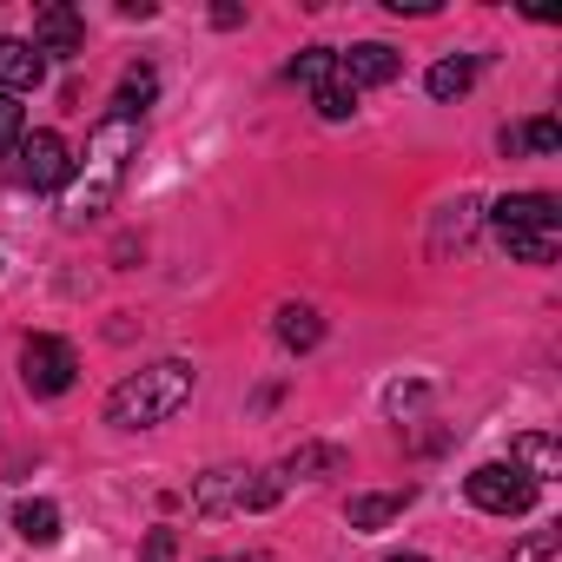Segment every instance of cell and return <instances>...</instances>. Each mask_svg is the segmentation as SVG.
Returning a JSON list of instances; mask_svg holds the SVG:
<instances>
[{
  "mask_svg": "<svg viewBox=\"0 0 562 562\" xmlns=\"http://www.w3.org/2000/svg\"><path fill=\"white\" fill-rule=\"evenodd\" d=\"M139 153V126L133 120H100L93 126V146H87V166L67 179V218H100L113 199H120V186H126V159Z\"/></svg>",
  "mask_w": 562,
  "mask_h": 562,
  "instance_id": "6da1fadb",
  "label": "cell"
},
{
  "mask_svg": "<svg viewBox=\"0 0 562 562\" xmlns=\"http://www.w3.org/2000/svg\"><path fill=\"white\" fill-rule=\"evenodd\" d=\"M186 397H192V364L166 358V364H146V371H133V378L113 384V397H106V424H113V430H153V424L179 417Z\"/></svg>",
  "mask_w": 562,
  "mask_h": 562,
  "instance_id": "7a4b0ae2",
  "label": "cell"
},
{
  "mask_svg": "<svg viewBox=\"0 0 562 562\" xmlns=\"http://www.w3.org/2000/svg\"><path fill=\"white\" fill-rule=\"evenodd\" d=\"M470 503L483 509V516H529L536 509V483L516 470V463H483V470H470Z\"/></svg>",
  "mask_w": 562,
  "mask_h": 562,
  "instance_id": "3957f363",
  "label": "cell"
},
{
  "mask_svg": "<svg viewBox=\"0 0 562 562\" xmlns=\"http://www.w3.org/2000/svg\"><path fill=\"white\" fill-rule=\"evenodd\" d=\"M21 378H27V391L34 397H60V391H74V378H80V358H74V345L67 338H27V351H21Z\"/></svg>",
  "mask_w": 562,
  "mask_h": 562,
  "instance_id": "277c9868",
  "label": "cell"
},
{
  "mask_svg": "<svg viewBox=\"0 0 562 562\" xmlns=\"http://www.w3.org/2000/svg\"><path fill=\"white\" fill-rule=\"evenodd\" d=\"M21 179H27L34 192H60V186L74 179L67 139H60V133H27V139H21Z\"/></svg>",
  "mask_w": 562,
  "mask_h": 562,
  "instance_id": "5b68a950",
  "label": "cell"
},
{
  "mask_svg": "<svg viewBox=\"0 0 562 562\" xmlns=\"http://www.w3.org/2000/svg\"><path fill=\"white\" fill-rule=\"evenodd\" d=\"M490 225L496 232H562V205L549 192H509V199H496Z\"/></svg>",
  "mask_w": 562,
  "mask_h": 562,
  "instance_id": "8992f818",
  "label": "cell"
},
{
  "mask_svg": "<svg viewBox=\"0 0 562 562\" xmlns=\"http://www.w3.org/2000/svg\"><path fill=\"white\" fill-rule=\"evenodd\" d=\"M404 74V60H397V47H384V41H364V47H351V54H338V80L358 93V87H391Z\"/></svg>",
  "mask_w": 562,
  "mask_h": 562,
  "instance_id": "52a82bcc",
  "label": "cell"
},
{
  "mask_svg": "<svg viewBox=\"0 0 562 562\" xmlns=\"http://www.w3.org/2000/svg\"><path fill=\"white\" fill-rule=\"evenodd\" d=\"M80 41H87V21H80V8H41L34 14V54H80Z\"/></svg>",
  "mask_w": 562,
  "mask_h": 562,
  "instance_id": "ba28073f",
  "label": "cell"
},
{
  "mask_svg": "<svg viewBox=\"0 0 562 562\" xmlns=\"http://www.w3.org/2000/svg\"><path fill=\"white\" fill-rule=\"evenodd\" d=\"M41 74H47V60L34 54V41H0V87H8V93L41 87Z\"/></svg>",
  "mask_w": 562,
  "mask_h": 562,
  "instance_id": "9c48e42d",
  "label": "cell"
},
{
  "mask_svg": "<svg viewBox=\"0 0 562 562\" xmlns=\"http://www.w3.org/2000/svg\"><path fill=\"white\" fill-rule=\"evenodd\" d=\"M509 463H516V470H522V476H529L536 490H542L549 476H562V450H555V443H549L542 430H529V437H516V450H509Z\"/></svg>",
  "mask_w": 562,
  "mask_h": 562,
  "instance_id": "30bf717a",
  "label": "cell"
},
{
  "mask_svg": "<svg viewBox=\"0 0 562 562\" xmlns=\"http://www.w3.org/2000/svg\"><path fill=\"white\" fill-rule=\"evenodd\" d=\"M318 338H325V325H318L312 305H285V312H278V345H285V351H312Z\"/></svg>",
  "mask_w": 562,
  "mask_h": 562,
  "instance_id": "8fae6325",
  "label": "cell"
},
{
  "mask_svg": "<svg viewBox=\"0 0 562 562\" xmlns=\"http://www.w3.org/2000/svg\"><path fill=\"white\" fill-rule=\"evenodd\" d=\"M14 529H21L27 542H54V536H60V509H54L47 496H27V503H14Z\"/></svg>",
  "mask_w": 562,
  "mask_h": 562,
  "instance_id": "7c38bea8",
  "label": "cell"
},
{
  "mask_svg": "<svg viewBox=\"0 0 562 562\" xmlns=\"http://www.w3.org/2000/svg\"><path fill=\"white\" fill-rule=\"evenodd\" d=\"M470 80H476V60H470V54H450V60L430 67V93H437V100H463Z\"/></svg>",
  "mask_w": 562,
  "mask_h": 562,
  "instance_id": "4fadbf2b",
  "label": "cell"
},
{
  "mask_svg": "<svg viewBox=\"0 0 562 562\" xmlns=\"http://www.w3.org/2000/svg\"><path fill=\"white\" fill-rule=\"evenodd\" d=\"M496 245H503L509 258H522V265H549L555 245H562V232H496Z\"/></svg>",
  "mask_w": 562,
  "mask_h": 562,
  "instance_id": "5bb4252c",
  "label": "cell"
},
{
  "mask_svg": "<svg viewBox=\"0 0 562 562\" xmlns=\"http://www.w3.org/2000/svg\"><path fill=\"white\" fill-rule=\"evenodd\" d=\"M292 80L312 87V93H325V87L338 80V54H331V47H305V54L292 60Z\"/></svg>",
  "mask_w": 562,
  "mask_h": 562,
  "instance_id": "9a60e30c",
  "label": "cell"
},
{
  "mask_svg": "<svg viewBox=\"0 0 562 562\" xmlns=\"http://www.w3.org/2000/svg\"><path fill=\"white\" fill-rule=\"evenodd\" d=\"M153 93H159L153 67H126V80H120V93H113V120H133V113H139Z\"/></svg>",
  "mask_w": 562,
  "mask_h": 562,
  "instance_id": "2e32d148",
  "label": "cell"
},
{
  "mask_svg": "<svg viewBox=\"0 0 562 562\" xmlns=\"http://www.w3.org/2000/svg\"><path fill=\"white\" fill-rule=\"evenodd\" d=\"M411 503V490H384V496H351V529H378V522H391L397 509Z\"/></svg>",
  "mask_w": 562,
  "mask_h": 562,
  "instance_id": "e0dca14e",
  "label": "cell"
},
{
  "mask_svg": "<svg viewBox=\"0 0 562 562\" xmlns=\"http://www.w3.org/2000/svg\"><path fill=\"white\" fill-rule=\"evenodd\" d=\"M21 139H27V113H21L14 93H0V159L21 153Z\"/></svg>",
  "mask_w": 562,
  "mask_h": 562,
  "instance_id": "ac0fdd59",
  "label": "cell"
},
{
  "mask_svg": "<svg viewBox=\"0 0 562 562\" xmlns=\"http://www.w3.org/2000/svg\"><path fill=\"white\" fill-rule=\"evenodd\" d=\"M516 139H522L529 153H555V146H562V126H555V120L542 113V120H529V126H516Z\"/></svg>",
  "mask_w": 562,
  "mask_h": 562,
  "instance_id": "d6986e66",
  "label": "cell"
},
{
  "mask_svg": "<svg viewBox=\"0 0 562 562\" xmlns=\"http://www.w3.org/2000/svg\"><path fill=\"white\" fill-rule=\"evenodd\" d=\"M555 549H562V529H536L529 542H516V549H509V562H549Z\"/></svg>",
  "mask_w": 562,
  "mask_h": 562,
  "instance_id": "ffe728a7",
  "label": "cell"
},
{
  "mask_svg": "<svg viewBox=\"0 0 562 562\" xmlns=\"http://www.w3.org/2000/svg\"><path fill=\"white\" fill-rule=\"evenodd\" d=\"M318 113H325V120H351V113H358V93H351L345 80H331V87L318 93Z\"/></svg>",
  "mask_w": 562,
  "mask_h": 562,
  "instance_id": "44dd1931",
  "label": "cell"
},
{
  "mask_svg": "<svg viewBox=\"0 0 562 562\" xmlns=\"http://www.w3.org/2000/svg\"><path fill=\"white\" fill-rule=\"evenodd\" d=\"M338 463H345L338 450H325V443H312V450H292V463H285V470H292V476H305V470H338Z\"/></svg>",
  "mask_w": 562,
  "mask_h": 562,
  "instance_id": "7402d4cb",
  "label": "cell"
},
{
  "mask_svg": "<svg viewBox=\"0 0 562 562\" xmlns=\"http://www.w3.org/2000/svg\"><path fill=\"white\" fill-rule=\"evenodd\" d=\"M146 562H172V529H153V542H146Z\"/></svg>",
  "mask_w": 562,
  "mask_h": 562,
  "instance_id": "603a6c76",
  "label": "cell"
},
{
  "mask_svg": "<svg viewBox=\"0 0 562 562\" xmlns=\"http://www.w3.org/2000/svg\"><path fill=\"white\" fill-rule=\"evenodd\" d=\"M218 562H265V555H218Z\"/></svg>",
  "mask_w": 562,
  "mask_h": 562,
  "instance_id": "cb8c5ba5",
  "label": "cell"
},
{
  "mask_svg": "<svg viewBox=\"0 0 562 562\" xmlns=\"http://www.w3.org/2000/svg\"><path fill=\"white\" fill-rule=\"evenodd\" d=\"M391 562H424V555H391Z\"/></svg>",
  "mask_w": 562,
  "mask_h": 562,
  "instance_id": "d4e9b609",
  "label": "cell"
}]
</instances>
